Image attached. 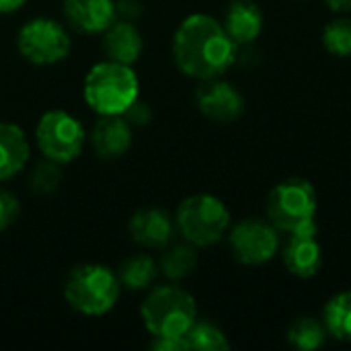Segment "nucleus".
<instances>
[{"mask_svg":"<svg viewBox=\"0 0 351 351\" xmlns=\"http://www.w3.org/2000/svg\"><path fill=\"white\" fill-rule=\"evenodd\" d=\"M280 249L278 228L263 218H247L230 232V251L243 265H263Z\"/></svg>","mask_w":351,"mask_h":351,"instance_id":"1a4fd4ad","label":"nucleus"},{"mask_svg":"<svg viewBox=\"0 0 351 351\" xmlns=\"http://www.w3.org/2000/svg\"><path fill=\"white\" fill-rule=\"evenodd\" d=\"M21 56L35 66H53L70 56L72 39L62 23L49 16L27 21L16 35Z\"/></svg>","mask_w":351,"mask_h":351,"instance_id":"6e6552de","label":"nucleus"},{"mask_svg":"<svg viewBox=\"0 0 351 351\" xmlns=\"http://www.w3.org/2000/svg\"><path fill=\"white\" fill-rule=\"evenodd\" d=\"M90 144L101 158H119L132 146V125L123 115H101L93 128Z\"/></svg>","mask_w":351,"mask_h":351,"instance_id":"4468645a","label":"nucleus"},{"mask_svg":"<svg viewBox=\"0 0 351 351\" xmlns=\"http://www.w3.org/2000/svg\"><path fill=\"white\" fill-rule=\"evenodd\" d=\"M123 117L128 119L130 125H146L152 117V111L146 103L140 101V97L123 111Z\"/></svg>","mask_w":351,"mask_h":351,"instance_id":"a878e982","label":"nucleus"},{"mask_svg":"<svg viewBox=\"0 0 351 351\" xmlns=\"http://www.w3.org/2000/svg\"><path fill=\"white\" fill-rule=\"evenodd\" d=\"M27 0H0V14H10L16 12L19 8L25 6Z\"/></svg>","mask_w":351,"mask_h":351,"instance_id":"c85d7f7f","label":"nucleus"},{"mask_svg":"<svg viewBox=\"0 0 351 351\" xmlns=\"http://www.w3.org/2000/svg\"><path fill=\"white\" fill-rule=\"evenodd\" d=\"M31 156V144L21 125L0 121V181L19 175Z\"/></svg>","mask_w":351,"mask_h":351,"instance_id":"dca6fc26","label":"nucleus"},{"mask_svg":"<svg viewBox=\"0 0 351 351\" xmlns=\"http://www.w3.org/2000/svg\"><path fill=\"white\" fill-rule=\"evenodd\" d=\"M197 265V253L193 249V245H173L171 249H167L158 261V269L173 282H179L187 276H191V271Z\"/></svg>","mask_w":351,"mask_h":351,"instance_id":"aec40b11","label":"nucleus"},{"mask_svg":"<svg viewBox=\"0 0 351 351\" xmlns=\"http://www.w3.org/2000/svg\"><path fill=\"white\" fill-rule=\"evenodd\" d=\"M195 105L202 115L218 123H230L245 111V99L239 88L226 80L208 78L195 90Z\"/></svg>","mask_w":351,"mask_h":351,"instance_id":"9d476101","label":"nucleus"},{"mask_svg":"<svg viewBox=\"0 0 351 351\" xmlns=\"http://www.w3.org/2000/svg\"><path fill=\"white\" fill-rule=\"evenodd\" d=\"M177 68L191 78L208 80L222 76L237 60V43L224 25L210 14H189L173 35Z\"/></svg>","mask_w":351,"mask_h":351,"instance_id":"f257e3e1","label":"nucleus"},{"mask_svg":"<svg viewBox=\"0 0 351 351\" xmlns=\"http://www.w3.org/2000/svg\"><path fill=\"white\" fill-rule=\"evenodd\" d=\"M140 317L152 337H185L197 321V306L187 290L167 284L150 290L142 302Z\"/></svg>","mask_w":351,"mask_h":351,"instance_id":"20e7f679","label":"nucleus"},{"mask_svg":"<svg viewBox=\"0 0 351 351\" xmlns=\"http://www.w3.org/2000/svg\"><path fill=\"white\" fill-rule=\"evenodd\" d=\"M329 4L331 10H337V12H348L351 10V0H325Z\"/></svg>","mask_w":351,"mask_h":351,"instance_id":"c756f323","label":"nucleus"},{"mask_svg":"<svg viewBox=\"0 0 351 351\" xmlns=\"http://www.w3.org/2000/svg\"><path fill=\"white\" fill-rule=\"evenodd\" d=\"M144 49L142 35L132 21H113L103 31V53L111 62L132 66Z\"/></svg>","mask_w":351,"mask_h":351,"instance_id":"2eb2a0df","label":"nucleus"},{"mask_svg":"<svg viewBox=\"0 0 351 351\" xmlns=\"http://www.w3.org/2000/svg\"><path fill=\"white\" fill-rule=\"evenodd\" d=\"M21 212V204L16 199V195H12L10 191L0 187V232L10 228Z\"/></svg>","mask_w":351,"mask_h":351,"instance_id":"393cba45","label":"nucleus"},{"mask_svg":"<svg viewBox=\"0 0 351 351\" xmlns=\"http://www.w3.org/2000/svg\"><path fill=\"white\" fill-rule=\"evenodd\" d=\"M222 25L237 45H249L263 29V14L253 0H232Z\"/></svg>","mask_w":351,"mask_h":351,"instance_id":"f3484780","label":"nucleus"},{"mask_svg":"<svg viewBox=\"0 0 351 351\" xmlns=\"http://www.w3.org/2000/svg\"><path fill=\"white\" fill-rule=\"evenodd\" d=\"M82 97L99 115H123V111L140 97V80L132 66L105 60L86 72Z\"/></svg>","mask_w":351,"mask_h":351,"instance_id":"f03ea898","label":"nucleus"},{"mask_svg":"<svg viewBox=\"0 0 351 351\" xmlns=\"http://www.w3.org/2000/svg\"><path fill=\"white\" fill-rule=\"evenodd\" d=\"M64 16L78 33L99 35L117 16L115 0H64Z\"/></svg>","mask_w":351,"mask_h":351,"instance_id":"f8f14e48","label":"nucleus"},{"mask_svg":"<svg viewBox=\"0 0 351 351\" xmlns=\"http://www.w3.org/2000/svg\"><path fill=\"white\" fill-rule=\"evenodd\" d=\"M282 259L288 271L296 278H313L321 271L323 249L317 241V232H296L282 249Z\"/></svg>","mask_w":351,"mask_h":351,"instance_id":"ddd939ff","label":"nucleus"},{"mask_svg":"<svg viewBox=\"0 0 351 351\" xmlns=\"http://www.w3.org/2000/svg\"><path fill=\"white\" fill-rule=\"evenodd\" d=\"M150 350L156 351H187V343L183 337H154Z\"/></svg>","mask_w":351,"mask_h":351,"instance_id":"bb28decb","label":"nucleus"},{"mask_svg":"<svg viewBox=\"0 0 351 351\" xmlns=\"http://www.w3.org/2000/svg\"><path fill=\"white\" fill-rule=\"evenodd\" d=\"M185 343L187 350H197V351H228L230 343L224 335L222 329H218L212 323L206 321H195L191 325V329L185 333Z\"/></svg>","mask_w":351,"mask_h":351,"instance_id":"4be33fe9","label":"nucleus"},{"mask_svg":"<svg viewBox=\"0 0 351 351\" xmlns=\"http://www.w3.org/2000/svg\"><path fill=\"white\" fill-rule=\"evenodd\" d=\"M86 134L82 123L62 109L45 111L35 128V142L39 152L58 165L76 160L82 152Z\"/></svg>","mask_w":351,"mask_h":351,"instance_id":"0eeeda50","label":"nucleus"},{"mask_svg":"<svg viewBox=\"0 0 351 351\" xmlns=\"http://www.w3.org/2000/svg\"><path fill=\"white\" fill-rule=\"evenodd\" d=\"M325 339H327V329L323 321H317L313 317H300L288 329V341L296 350H319L321 346H325Z\"/></svg>","mask_w":351,"mask_h":351,"instance_id":"412c9836","label":"nucleus"},{"mask_svg":"<svg viewBox=\"0 0 351 351\" xmlns=\"http://www.w3.org/2000/svg\"><path fill=\"white\" fill-rule=\"evenodd\" d=\"M323 325L327 335L351 341V292H341L333 296L323 311Z\"/></svg>","mask_w":351,"mask_h":351,"instance_id":"a211bd4d","label":"nucleus"},{"mask_svg":"<svg viewBox=\"0 0 351 351\" xmlns=\"http://www.w3.org/2000/svg\"><path fill=\"white\" fill-rule=\"evenodd\" d=\"M130 237L148 249H165L175 232L173 218L160 208H142L128 222Z\"/></svg>","mask_w":351,"mask_h":351,"instance_id":"9b49d317","label":"nucleus"},{"mask_svg":"<svg viewBox=\"0 0 351 351\" xmlns=\"http://www.w3.org/2000/svg\"><path fill=\"white\" fill-rule=\"evenodd\" d=\"M158 274V265L152 257L144 255V253H138V255H132L128 257L121 265H119V282L123 288H130V290H144L148 288L154 278Z\"/></svg>","mask_w":351,"mask_h":351,"instance_id":"6ab92c4d","label":"nucleus"},{"mask_svg":"<svg viewBox=\"0 0 351 351\" xmlns=\"http://www.w3.org/2000/svg\"><path fill=\"white\" fill-rule=\"evenodd\" d=\"M267 220L288 234L317 232V191L306 179H286L278 183L265 202Z\"/></svg>","mask_w":351,"mask_h":351,"instance_id":"39448f33","label":"nucleus"},{"mask_svg":"<svg viewBox=\"0 0 351 351\" xmlns=\"http://www.w3.org/2000/svg\"><path fill=\"white\" fill-rule=\"evenodd\" d=\"M60 183H62V171H60L58 162H53V160L37 162L29 173V187L37 195L53 193L60 187Z\"/></svg>","mask_w":351,"mask_h":351,"instance_id":"b1692460","label":"nucleus"},{"mask_svg":"<svg viewBox=\"0 0 351 351\" xmlns=\"http://www.w3.org/2000/svg\"><path fill=\"white\" fill-rule=\"evenodd\" d=\"M115 10H117V14L125 16V21H134V19L140 16L142 6H140L138 0H117L115 2Z\"/></svg>","mask_w":351,"mask_h":351,"instance_id":"cd10ccee","label":"nucleus"},{"mask_svg":"<svg viewBox=\"0 0 351 351\" xmlns=\"http://www.w3.org/2000/svg\"><path fill=\"white\" fill-rule=\"evenodd\" d=\"M121 294L119 278L101 263L76 265L64 282L66 302L84 317H103L115 308Z\"/></svg>","mask_w":351,"mask_h":351,"instance_id":"7ed1b4c3","label":"nucleus"},{"mask_svg":"<svg viewBox=\"0 0 351 351\" xmlns=\"http://www.w3.org/2000/svg\"><path fill=\"white\" fill-rule=\"evenodd\" d=\"M323 45L337 58L351 56V19H335L323 31Z\"/></svg>","mask_w":351,"mask_h":351,"instance_id":"5701e85b","label":"nucleus"},{"mask_svg":"<svg viewBox=\"0 0 351 351\" xmlns=\"http://www.w3.org/2000/svg\"><path fill=\"white\" fill-rule=\"evenodd\" d=\"M175 226L193 247L216 245L230 226V212L222 199L210 193H197L183 199L175 214Z\"/></svg>","mask_w":351,"mask_h":351,"instance_id":"423d86ee","label":"nucleus"}]
</instances>
